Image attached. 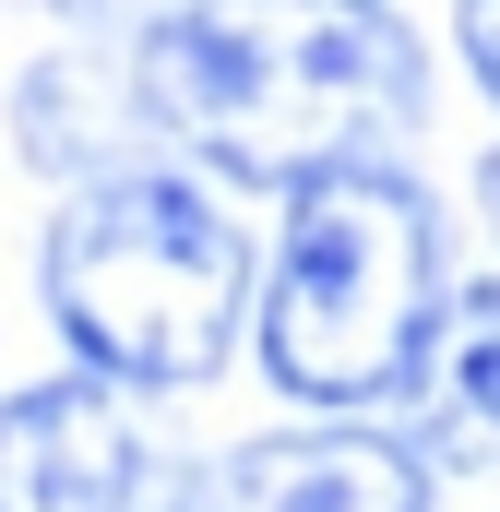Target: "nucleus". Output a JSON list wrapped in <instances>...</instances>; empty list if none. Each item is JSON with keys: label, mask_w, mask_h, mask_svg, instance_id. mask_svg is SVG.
Returning <instances> with one entry per match:
<instances>
[{"label": "nucleus", "mask_w": 500, "mask_h": 512, "mask_svg": "<svg viewBox=\"0 0 500 512\" xmlns=\"http://www.w3.org/2000/svg\"><path fill=\"white\" fill-rule=\"evenodd\" d=\"M60 12V36H84V48H131L143 24H167L179 0H48Z\"/></svg>", "instance_id": "obj_8"}, {"label": "nucleus", "mask_w": 500, "mask_h": 512, "mask_svg": "<svg viewBox=\"0 0 500 512\" xmlns=\"http://www.w3.org/2000/svg\"><path fill=\"white\" fill-rule=\"evenodd\" d=\"M477 215H489V239H500V143L477 155Z\"/></svg>", "instance_id": "obj_10"}, {"label": "nucleus", "mask_w": 500, "mask_h": 512, "mask_svg": "<svg viewBox=\"0 0 500 512\" xmlns=\"http://www.w3.org/2000/svg\"><path fill=\"white\" fill-rule=\"evenodd\" d=\"M12 143H24V167H48L60 191L72 179H96V167H131V155H155V131L131 108V72L120 48H60V60H36L24 84H12Z\"/></svg>", "instance_id": "obj_7"}, {"label": "nucleus", "mask_w": 500, "mask_h": 512, "mask_svg": "<svg viewBox=\"0 0 500 512\" xmlns=\"http://www.w3.org/2000/svg\"><path fill=\"white\" fill-rule=\"evenodd\" d=\"M120 72L155 155H191L227 191L405 155L429 120V48L393 0H179L120 48Z\"/></svg>", "instance_id": "obj_1"}, {"label": "nucleus", "mask_w": 500, "mask_h": 512, "mask_svg": "<svg viewBox=\"0 0 500 512\" xmlns=\"http://www.w3.org/2000/svg\"><path fill=\"white\" fill-rule=\"evenodd\" d=\"M429 465L381 417H298L191 465V512H429Z\"/></svg>", "instance_id": "obj_5"}, {"label": "nucleus", "mask_w": 500, "mask_h": 512, "mask_svg": "<svg viewBox=\"0 0 500 512\" xmlns=\"http://www.w3.org/2000/svg\"><path fill=\"white\" fill-rule=\"evenodd\" d=\"M250 274V215L191 155L96 167L36 227V310L60 358L120 393H203L250 334Z\"/></svg>", "instance_id": "obj_2"}, {"label": "nucleus", "mask_w": 500, "mask_h": 512, "mask_svg": "<svg viewBox=\"0 0 500 512\" xmlns=\"http://www.w3.org/2000/svg\"><path fill=\"white\" fill-rule=\"evenodd\" d=\"M453 48H465V72H477V96L500 108V0H453Z\"/></svg>", "instance_id": "obj_9"}, {"label": "nucleus", "mask_w": 500, "mask_h": 512, "mask_svg": "<svg viewBox=\"0 0 500 512\" xmlns=\"http://www.w3.org/2000/svg\"><path fill=\"white\" fill-rule=\"evenodd\" d=\"M0 512H191V453H167L120 382L48 370L0 393Z\"/></svg>", "instance_id": "obj_4"}, {"label": "nucleus", "mask_w": 500, "mask_h": 512, "mask_svg": "<svg viewBox=\"0 0 500 512\" xmlns=\"http://www.w3.org/2000/svg\"><path fill=\"white\" fill-rule=\"evenodd\" d=\"M393 405L429 477H500V274H453Z\"/></svg>", "instance_id": "obj_6"}, {"label": "nucleus", "mask_w": 500, "mask_h": 512, "mask_svg": "<svg viewBox=\"0 0 500 512\" xmlns=\"http://www.w3.org/2000/svg\"><path fill=\"white\" fill-rule=\"evenodd\" d=\"M441 298H453L441 191L405 155H346V167H310L274 215V251L250 274V358L310 417H381Z\"/></svg>", "instance_id": "obj_3"}]
</instances>
